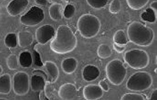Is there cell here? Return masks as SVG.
Segmentation results:
<instances>
[{"instance_id": "obj_28", "label": "cell", "mask_w": 157, "mask_h": 100, "mask_svg": "<svg viewBox=\"0 0 157 100\" xmlns=\"http://www.w3.org/2000/svg\"><path fill=\"white\" fill-rule=\"evenodd\" d=\"M121 9V1L119 0H113L112 1L109 7V11L112 14H117L119 13Z\"/></svg>"}, {"instance_id": "obj_37", "label": "cell", "mask_w": 157, "mask_h": 100, "mask_svg": "<svg viewBox=\"0 0 157 100\" xmlns=\"http://www.w3.org/2000/svg\"><path fill=\"white\" fill-rule=\"evenodd\" d=\"M2 72H3V69H2V66L0 65V75L1 73H2Z\"/></svg>"}, {"instance_id": "obj_36", "label": "cell", "mask_w": 157, "mask_h": 100, "mask_svg": "<svg viewBox=\"0 0 157 100\" xmlns=\"http://www.w3.org/2000/svg\"><path fill=\"white\" fill-rule=\"evenodd\" d=\"M151 9L157 13V1H153L150 4Z\"/></svg>"}, {"instance_id": "obj_2", "label": "cell", "mask_w": 157, "mask_h": 100, "mask_svg": "<svg viewBox=\"0 0 157 100\" xmlns=\"http://www.w3.org/2000/svg\"><path fill=\"white\" fill-rule=\"evenodd\" d=\"M127 36L129 41L135 45L147 47L152 44L155 34L152 28L138 21H134L127 27Z\"/></svg>"}, {"instance_id": "obj_11", "label": "cell", "mask_w": 157, "mask_h": 100, "mask_svg": "<svg viewBox=\"0 0 157 100\" xmlns=\"http://www.w3.org/2000/svg\"><path fill=\"white\" fill-rule=\"evenodd\" d=\"M103 95L101 88L96 84H89L83 88V97L86 100H99Z\"/></svg>"}, {"instance_id": "obj_4", "label": "cell", "mask_w": 157, "mask_h": 100, "mask_svg": "<svg viewBox=\"0 0 157 100\" xmlns=\"http://www.w3.org/2000/svg\"><path fill=\"white\" fill-rule=\"evenodd\" d=\"M105 73L109 82L113 85L118 86L124 82L127 76V69L121 60L113 59L106 65Z\"/></svg>"}, {"instance_id": "obj_21", "label": "cell", "mask_w": 157, "mask_h": 100, "mask_svg": "<svg viewBox=\"0 0 157 100\" xmlns=\"http://www.w3.org/2000/svg\"><path fill=\"white\" fill-rule=\"evenodd\" d=\"M112 53L111 48L109 45L105 44H102L100 45L97 49V55L98 56L102 59H106L110 57Z\"/></svg>"}, {"instance_id": "obj_24", "label": "cell", "mask_w": 157, "mask_h": 100, "mask_svg": "<svg viewBox=\"0 0 157 100\" xmlns=\"http://www.w3.org/2000/svg\"><path fill=\"white\" fill-rule=\"evenodd\" d=\"M17 36L14 33H10L5 38V45L9 48H14L17 45Z\"/></svg>"}, {"instance_id": "obj_29", "label": "cell", "mask_w": 157, "mask_h": 100, "mask_svg": "<svg viewBox=\"0 0 157 100\" xmlns=\"http://www.w3.org/2000/svg\"><path fill=\"white\" fill-rule=\"evenodd\" d=\"M75 13V8L73 5L68 4L65 6L63 15L65 18L69 20L72 18Z\"/></svg>"}, {"instance_id": "obj_1", "label": "cell", "mask_w": 157, "mask_h": 100, "mask_svg": "<svg viewBox=\"0 0 157 100\" xmlns=\"http://www.w3.org/2000/svg\"><path fill=\"white\" fill-rule=\"evenodd\" d=\"M77 45V39L71 29L67 25H60L51 42L50 48L56 53L64 55L73 52Z\"/></svg>"}, {"instance_id": "obj_38", "label": "cell", "mask_w": 157, "mask_h": 100, "mask_svg": "<svg viewBox=\"0 0 157 100\" xmlns=\"http://www.w3.org/2000/svg\"><path fill=\"white\" fill-rule=\"evenodd\" d=\"M0 100H9L6 98H0Z\"/></svg>"}, {"instance_id": "obj_26", "label": "cell", "mask_w": 157, "mask_h": 100, "mask_svg": "<svg viewBox=\"0 0 157 100\" xmlns=\"http://www.w3.org/2000/svg\"><path fill=\"white\" fill-rule=\"evenodd\" d=\"M113 41L116 44L125 45L127 43V39L124 31L123 30H117L113 36Z\"/></svg>"}, {"instance_id": "obj_6", "label": "cell", "mask_w": 157, "mask_h": 100, "mask_svg": "<svg viewBox=\"0 0 157 100\" xmlns=\"http://www.w3.org/2000/svg\"><path fill=\"white\" fill-rule=\"evenodd\" d=\"M124 59L129 67L134 69L145 68L150 61L147 53L145 50L139 49L127 51L124 55Z\"/></svg>"}, {"instance_id": "obj_19", "label": "cell", "mask_w": 157, "mask_h": 100, "mask_svg": "<svg viewBox=\"0 0 157 100\" xmlns=\"http://www.w3.org/2000/svg\"><path fill=\"white\" fill-rule=\"evenodd\" d=\"M49 15L50 18L55 21H58L60 20L62 18L63 13V6L60 4L55 3L51 5L48 10Z\"/></svg>"}, {"instance_id": "obj_25", "label": "cell", "mask_w": 157, "mask_h": 100, "mask_svg": "<svg viewBox=\"0 0 157 100\" xmlns=\"http://www.w3.org/2000/svg\"><path fill=\"white\" fill-rule=\"evenodd\" d=\"M6 65L10 70H13L19 68V59L17 55L15 54L10 55L6 59Z\"/></svg>"}, {"instance_id": "obj_16", "label": "cell", "mask_w": 157, "mask_h": 100, "mask_svg": "<svg viewBox=\"0 0 157 100\" xmlns=\"http://www.w3.org/2000/svg\"><path fill=\"white\" fill-rule=\"evenodd\" d=\"M17 43L21 48H27L33 44V35L29 31H21L18 33Z\"/></svg>"}, {"instance_id": "obj_20", "label": "cell", "mask_w": 157, "mask_h": 100, "mask_svg": "<svg viewBox=\"0 0 157 100\" xmlns=\"http://www.w3.org/2000/svg\"><path fill=\"white\" fill-rule=\"evenodd\" d=\"M18 59L19 64L24 68H29L33 65V55L28 50H25L21 52Z\"/></svg>"}, {"instance_id": "obj_23", "label": "cell", "mask_w": 157, "mask_h": 100, "mask_svg": "<svg viewBox=\"0 0 157 100\" xmlns=\"http://www.w3.org/2000/svg\"><path fill=\"white\" fill-rule=\"evenodd\" d=\"M141 17L144 21L153 23L157 20V15L155 12L151 8H147L141 14Z\"/></svg>"}, {"instance_id": "obj_5", "label": "cell", "mask_w": 157, "mask_h": 100, "mask_svg": "<svg viewBox=\"0 0 157 100\" xmlns=\"http://www.w3.org/2000/svg\"><path fill=\"white\" fill-rule=\"evenodd\" d=\"M153 82L151 75L147 72H137L132 74L126 82V88L129 91H143L147 90Z\"/></svg>"}, {"instance_id": "obj_27", "label": "cell", "mask_w": 157, "mask_h": 100, "mask_svg": "<svg viewBox=\"0 0 157 100\" xmlns=\"http://www.w3.org/2000/svg\"><path fill=\"white\" fill-rule=\"evenodd\" d=\"M88 4L94 9H101L106 6L108 2L107 0H87Z\"/></svg>"}, {"instance_id": "obj_30", "label": "cell", "mask_w": 157, "mask_h": 100, "mask_svg": "<svg viewBox=\"0 0 157 100\" xmlns=\"http://www.w3.org/2000/svg\"><path fill=\"white\" fill-rule=\"evenodd\" d=\"M121 100H145L141 95L136 93H127L122 96Z\"/></svg>"}, {"instance_id": "obj_17", "label": "cell", "mask_w": 157, "mask_h": 100, "mask_svg": "<svg viewBox=\"0 0 157 100\" xmlns=\"http://www.w3.org/2000/svg\"><path fill=\"white\" fill-rule=\"evenodd\" d=\"M12 89L10 75L5 73L0 76V94L8 95Z\"/></svg>"}, {"instance_id": "obj_32", "label": "cell", "mask_w": 157, "mask_h": 100, "mask_svg": "<svg viewBox=\"0 0 157 100\" xmlns=\"http://www.w3.org/2000/svg\"><path fill=\"white\" fill-rule=\"evenodd\" d=\"M113 49L119 53H123L125 49V45H121V44H118L114 43L113 45Z\"/></svg>"}, {"instance_id": "obj_34", "label": "cell", "mask_w": 157, "mask_h": 100, "mask_svg": "<svg viewBox=\"0 0 157 100\" xmlns=\"http://www.w3.org/2000/svg\"><path fill=\"white\" fill-rule=\"evenodd\" d=\"M35 2L39 6H46L48 4V1L47 0H35Z\"/></svg>"}, {"instance_id": "obj_14", "label": "cell", "mask_w": 157, "mask_h": 100, "mask_svg": "<svg viewBox=\"0 0 157 100\" xmlns=\"http://www.w3.org/2000/svg\"><path fill=\"white\" fill-rule=\"evenodd\" d=\"M44 66L48 74V82H56L59 76V70L56 64L54 62L48 61L44 64Z\"/></svg>"}, {"instance_id": "obj_35", "label": "cell", "mask_w": 157, "mask_h": 100, "mask_svg": "<svg viewBox=\"0 0 157 100\" xmlns=\"http://www.w3.org/2000/svg\"><path fill=\"white\" fill-rule=\"evenodd\" d=\"M148 100H157V89H154Z\"/></svg>"}, {"instance_id": "obj_15", "label": "cell", "mask_w": 157, "mask_h": 100, "mask_svg": "<svg viewBox=\"0 0 157 100\" xmlns=\"http://www.w3.org/2000/svg\"><path fill=\"white\" fill-rule=\"evenodd\" d=\"M78 62L74 57H67L62 61L61 68L62 71L67 74H71L74 73L78 67Z\"/></svg>"}, {"instance_id": "obj_7", "label": "cell", "mask_w": 157, "mask_h": 100, "mask_svg": "<svg viewBox=\"0 0 157 100\" xmlns=\"http://www.w3.org/2000/svg\"><path fill=\"white\" fill-rule=\"evenodd\" d=\"M12 82L14 94L17 96H23L28 93L30 87V78L27 72L19 71L14 73Z\"/></svg>"}, {"instance_id": "obj_8", "label": "cell", "mask_w": 157, "mask_h": 100, "mask_svg": "<svg viewBox=\"0 0 157 100\" xmlns=\"http://www.w3.org/2000/svg\"><path fill=\"white\" fill-rule=\"evenodd\" d=\"M44 19L43 10L36 6H33L20 18L21 24L27 27H35L40 24Z\"/></svg>"}, {"instance_id": "obj_18", "label": "cell", "mask_w": 157, "mask_h": 100, "mask_svg": "<svg viewBox=\"0 0 157 100\" xmlns=\"http://www.w3.org/2000/svg\"><path fill=\"white\" fill-rule=\"evenodd\" d=\"M30 87L34 92L43 91L45 87L44 78L40 75H33L30 80Z\"/></svg>"}, {"instance_id": "obj_9", "label": "cell", "mask_w": 157, "mask_h": 100, "mask_svg": "<svg viewBox=\"0 0 157 100\" xmlns=\"http://www.w3.org/2000/svg\"><path fill=\"white\" fill-rule=\"evenodd\" d=\"M55 29L51 25H43L38 27L36 32L35 36L37 42L44 45L51 40L55 36Z\"/></svg>"}, {"instance_id": "obj_12", "label": "cell", "mask_w": 157, "mask_h": 100, "mask_svg": "<svg viewBox=\"0 0 157 100\" xmlns=\"http://www.w3.org/2000/svg\"><path fill=\"white\" fill-rule=\"evenodd\" d=\"M77 95L76 87L71 83H66L62 85L58 91V96L62 100H74Z\"/></svg>"}, {"instance_id": "obj_31", "label": "cell", "mask_w": 157, "mask_h": 100, "mask_svg": "<svg viewBox=\"0 0 157 100\" xmlns=\"http://www.w3.org/2000/svg\"><path fill=\"white\" fill-rule=\"evenodd\" d=\"M33 54V59H34L35 64L38 66H42L43 65V63H42V61L40 59L39 54L36 51H34Z\"/></svg>"}, {"instance_id": "obj_13", "label": "cell", "mask_w": 157, "mask_h": 100, "mask_svg": "<svg viewBox=\"0 0 157 100\" xmlns=\"http://www.w3.org/2000/svg\"><path fill=\"white\" fill-rule=\"evenodd\" d=\"M100 75L98 68L93 65H88L83 68L82 71V76L86 81H93L97 80Z\"/></svg>"}, {"instance_id": "obj_3", "label": "cell", "mask_w": 157, "mask_h": 100, "mask_svg": "<svg viewBox=\"0 0 157 100\" xmlns=\"http://www.w3.org/2000/svg\"><path fill=\"white\" fill-rule=\"evenodd\" d=\"M77 29L81 36L92 38L96 36L101 29V22L98 18L91 14L82 15L77 21Z\"/></svg>"}, {"instance_id": "obj_10", "label": "cell", "mask_w": 157, "mask_h": 100, "mask_svg": "<svg viewBox=\"0 0 157 100\" xmlns=\"http://www.w3.org/2000/svg\"><path fill=\"white\" fill-rule=\"evenodd\" d=\"M29 1L28 0H12L6 6L8 14L12 17H16L21 13L27 8Z\"/></svg>"}, {"instance_id": "obj_22", "label": "cell", "mask_w": 157, "mask_h": 100, "mask_svg": "<svg viewBox=\"0 0 157 100\" xmlns=\"http://www.w3.org/2000/svg\"><path fill=\"white\" fill-rule=\"evenodd\" d=\"M149 1L148 0H127L126 2L132 10H140L145 7Z\"/></svg>"}, {"instance_id": "obj_33", "label": "cell", "mask_w": 157, "mask_h": 100, "mask_svg": "<svg viewBox=\"0 0 157 100\" xmlns=\"http://www.w3.org/2000/svg\"><path fill=\"white\" fill-rule=\"evenodd\" d=\"M99 87L101 88L103 91H108L109 90V87L107 82L104 80H101L99 82Z\"/></svg>"}]
</instances>
